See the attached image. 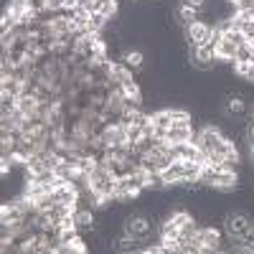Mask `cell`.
I'll list each match as a JSON object with an SVG mask.
<instances>
[{
	"mask_svg": "<svg viewBox=\"0 0 254 254\" xmlns=\"http://www.w3.org/2000/svg\"><path fill=\"white\" fill-rule=\"evenodd\" d=\"M26 89V81H18L13 76H0V92H8V94H15L20 97Z\"/></svg>",
	"mask_w": 254,
	"mask_h": 254,
	"instance_id": "ba28073f",
	"label": "cell"
},
{
	"mask_svg": "<svg viewBox=\"0 0 254 254\" xmlns=\"http://www.w3.org/2000/svg\"><path fill=\"white\" fill-rule=\"evenodd\" d=\"M125 127H127V142L135 147V145L140 142V137L145 135V132H142V127H137V125H125Z\"/></svg>",
	"mask_w": 254,
	"mask_h": 254,
	"instance_id": "4fadbf2b",
	"label": "cell"
},
{
	"mask_svg": "<svg viewBox=\"0 0 254 254\" xmlns=\"http://www.w3.org/2000/svg\"><path fill=\"white\" fill-rule=\"evenodd\" d=\"M140 244H145V242H142V239H135V237H130V234H125V237H120V239L115 242V249H117V252H142Z\"/></svg>",
	"mask_w": 254,
	"mask_h": 254,
	"instance_id": "9c48e42d",
	"label": "cell"
},
{
	"mask_svg": "<svg viewBox=\"0 0 254 254\" xmlns=\"http://www.w3.org/2000/svg\"><path fill=\"white\" fill-rule=\"evenodd\" d=\"M196 242L201 244V254H211V252H221V244H224V234L214 226H201L198 234H196Z\"/></svg>",
	"mask_w": 254,
	"mask_h": 254,
	"instance_id": "3957f363",
	"label": "cell"
},
{
	"mask_svg": "<svg viewBox=\"0 0 254 254\" xmlns=\"http://www.w3.org/2000/svg\"><path fill=\"white\" fill-rule=\"evenodd\" d=\"M153 229H155V226H153V219H147V216H142V214L125 219V234H130V237H135V239L147 242V239H150V231H153Z\"/></svg>",
	"mask_w": 254,
	"mask_h": 254,
	"instance_id": "7a4b0ae2",
	"label": "cell"
},
{
	"mask_svg": "<svg viewBox=\"0 0 254 254\" xmlns=\"http://www.w3.org/2000/svg\"><path fill=\"white\" fill-rule=\"evenodd\" d=\"M249 155H252V163H254V147H249Z\"/></svg>",
	"mask_w": 254,
	"mask_h": 254,
	"instance_id": "ac0fdd59",
	"label": "cell"
},
{
	"mask_svg": "<svg viewBox=\"0 0 254 254\" xmlns=\"http://www.w3.org/2000/svg\"><path fill=\"white\" fill-rule=\"evenodd\" d=\"M176 15H178V20H181L183 26H190V23H193V20H198V10L188 8V5H178Z\"/></svg>",
	"mask_w": 254,
	"mask_h": 254,
	"instance_id": "7c38bea8",
	"label": "cell"
},
{
	"mask_svg": "<svg viewBox=\"0 0 254 254\" xmlns=\"http://www.w3.org/2000/svg\"><path fill=\"white\" fill-rule=\"evenodd\" d=\"M244 135H247V145H249V147H254V120L249 122V127L244 130Z\"/></svg>",
	"mask_w": 254,
	"mask_h": 254,
	"instance_id": "2e32d148",
	"label": "cell"
},
{
	"mask_svg": "<svg viewBox=\"0 0 254 254\" xmlns=\"http://www.w3.org/2000/svg\"><path fill=\"white\" fill-rule=\"evenodd\" d=\"M214 33L216 28H211L203 20H193L190 26H186V41L190 46H206V44H214Z\"/></svg>",
	"mask_w": 254,
	"mask_h": 254,
	"instance_id": "6da1fadb",
	"label": "cell"
},
{
	"mask_svg": "<svg viewBox=\"0 0 254 254\" xmlns=\"http://www.w3.org/2000/svg\"><path fill=\"white\" fill-rule=\"evenodd\" d=\"M120 61H122L132 74H137V71L145 66V56H142V51H127V49H125L122 56H120Z\"/></svg>",
	"mask_w": 254,
	"mask_h": 254,
	"instance_id": "52a82bcc",
	"label": "cell"
},
{
	"mask_svg": "<svg viewBox=\"0 0 254 254\" xmlns=\"http://www.w3.org/2000/svg\"><path fill=\"white\" fill-rule=\"evenodd\" d=\"M49 3V10H61L64 8V0H46Z\"/></svg>",
	"mask_w": 254,
	"mask_h": 254,
	"instance_id": "e0dca14e",
	"label": "cell"
},
{
	"mask_svg": "<svg viewBox=\"0 0 254 254\" xmlns=\"http://www.w3.org/2000/svg\"><path fill=\"white\" fill-rule=\"evenodd\" d=\"M163 178H165L168 186H178V183L186 178V165H183V160H173V163L163 171Z\"/></svg>",
	"mask_w": 254,
	"mask_h": 254,
	"instance_id": "8992f818",
	"label": "cell"
},
{
	"mask_svg": "<svg viewBox=\"0 0 254 254\" xmlns=\"http://www.w3.org/2000/svg\"><path fill=\"white\" fill-rule=\"evenodd\" d=\"M247 112V102L242 97H229L226 99V115H244Z\"/></svg>",
	"mask_w": 254,
	"mask_h": 254,
	"instance_id": "8fae6325",
	"label": "cell"
},
{
	"mask_svg": "<svg viewBox=\"0 0 254 254\" xmlns=\"http://www.w3.org/2000/svg\"><path fill=\"white\" fill-rule=\"evenodd\" d=\"M15 110H18V97L8 94V92H0V117L13 115Z\"/></svg>",
	"mask_w": 254,
	"mask_h": 254,
	"instance_id": "30bf717a",
	"label": "cell"
},
{
	"mask_svg": "<svg viewBox=\"0 0 254 254\" xmlns=\"http://www.w3.org/2000/svg\"><path fill=\"white\" fill-rule=\"evenodd\" d=\"M193 137H196L193 127H181V125H173L171 130L165 132V142H190Z\"/></svg>",
	"mask_w": 254,
	"mask_h": 254,
	"instance_id": "5b68a950",
	"label": "cell"
},
{
	"mask_svg": "<svg viewBox=\"0 0 254 254\" xmlns=\"http://www.w3.org/2000/svg\"><path fill=\"white\" fill-rule=\"evenodd\" d=\"M234 61H252V46H249V44L239 46V49H237V59H234Z\"/></svg>",
	"mask_w": 254,
	"mask_h": 254,
	"instance_id": "9a60e30c",
	"label": "cell"
},
{
	"mask_svg": "<svg viewBox=\"0 0 254 254\" xmlns=\"http://www.w3.org/2000/svg\"><path fill=\"white\" fill-rule=\"evenodd\" d=\"M239 242H242V247H237V252H254V226L247 231Z\"/></svg>",
	"mask_w": 254,
	"mask_h": 254,
	"instance_id": "5bb4252c",
	"label": "cell"
},
{
	"mask_svg": "<svg viewBox=\"0 0 254 254\" xmlns=\"http://www.w3.org/2000/svg\"><path fill=\"white\" fill-rule=\"evenodd\" d=\"M252 226H254V219H249L247 214H229L224 219V229L231 239H242Z\"/></svg>",
	"mask_w": 254,
	"mask_h": 254,
	"instance_id": "277c9868",
	"label": "cell"
}]
</instances>
